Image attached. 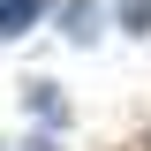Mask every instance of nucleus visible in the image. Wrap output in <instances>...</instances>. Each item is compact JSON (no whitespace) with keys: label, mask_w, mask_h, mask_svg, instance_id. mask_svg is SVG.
<instances>
[{"label":"nucleus","mask_w":151,"mask_h":151,"mask_svg":"<svg viewBox=\"0 0 151 151\" xmlns=\"http://www.w3.org/2000/svg\"><path fill=\"white\" fill-rule=\"evenodd\" d=\"M38 15H45V0H0V38H23Z\"/></svg>","instance_id":"obj_1"},{"label":"nucleus","mask_w":151,"mask_h":151,"mask_svg":"<svg viewBox=\"0 0 151 151\" xmlns=\"http://www.w3.org/2000/svg\"><path fill=\"white\" fill-rule=\"evenodd\" d=\"M121 23H129V30H151V0H129V15H121Z\"/></svg>","instance_id":"obj_2"}]
</instances>
